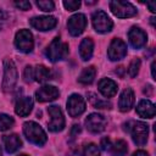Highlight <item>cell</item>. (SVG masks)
<instances>
[{
	"instance_id": "cell-1",
	"label": "cell",
	"mask_w": 156,
	"mask_h": 156,
	"mask_svg": "<svg viewBox=\"0 0 156 156\" xmlns=\"http://www.w3.org/2000/svg\"><path fill=\"white\" fill-rule=\"evenodd\" d=\"M23 133L26 135V138L35 145H44L46 141V134L44 132V129L35 122H26L23 124Z\"/></svg>"
},
{
	"instance_id": "cell-2",
	"label": "cell",
	"mask_w": 156,
	"mask_h": 156,
	"mask_svg": "<svg viewBox=\"0 0 156 156\" xmlns=\"http://www.w3.org/2000/svg\"><path fill=\"white\" fill-rule=\"evenodd\" d=\"M45 54L46 57L52 62H56L58 60H65L68 55V45L63 43L58 37H56L46 48Z\"/></svg>"
},
{
	"instance_id": "cell-3",
	"label": "cell",
	"mask_w": 156,
	"mask_h": 156,
	"mask_svg": "<svg viewBox=\"0 0 156 156\" xmlns=\"http://www.w3.org/2000/svg\"><path fill=\"white\" fill-rule=\"evenodd\" d=\"M17 69L16 65L12 60L6 58L4 60V79H2V90L4 91H11L16 83H17Z\"/></svg>"
},
{
	"instance_id": "cell-4",
	"label": "cell",
	"mask_w": 156,
	"mask_h": 156,
	"mask_svg": "<svg viewBox=\"0 0 156 156\" xmlns=\"http://www.w3.org/2000/svg\"><path fill=\"white\" fill-rule=\"evenodd\" d=\"M91 22H93V27L96 32L99 33H106L110 32L113 27V22L112 20L107 16V13H105L101 10H98L93 13L91 16Z\"/></svg>"
},
{
	"instance_id": "cell-5",
	"label": "cell",
	"mask_w": 156,
	"mask_h": 156,
	"mask_svg": "<svg viewBox=\"0 0 156 156\" xmlns=\"http://www.w3.org/2000/svg\"><path fill=\"white\" fill-rule=\"evenodd\" d=\"M15 45L22 52H30L34 46L33 34L28 29H20L15 37Z\"/></svg>"
},
{
	"instance_id": "cell-6",
	"label": "cell",
	"mask_w": 156,
	"mask_h": 156,
	"mask_svg": "<svg viewBox=\"0 0 156 156\" xmlns=\"http://www.w3.org/2000/svg\"><path fill=\"white\" fill-rule=\"evenodd\" d=\"M50 122H49V130L51 132H61L65 127V117L61 111V108L56 105L49 106L48 108Z\"/></svg>"
},
{
	"instance_id": "cell-7",
	"label": "cell",
	"mask_w": 156,
	"mask_h": 156,
	"mask_svg": "<svg viewBox=\"0 0 156 156\" xmlns=\"http://www.w3.org/2000/svg\"><path fill=\"white\" fill-rule=\"evenodd\" d=\"M110 10L115 16L119 18L132 17L136 13L135 7L130 2H126V1H110Z\"/></svg>"
},
{
	"instance_id": "cell-8",
	"label": "cell",
	"mask_w": 156,
	"mask_h": 156,
	"mask_svg": "<svg viewBox=\"0 0 156 156\" xmlns=\"http://www.w3.org/2000/svg\"><path fill=\"white\" fill-rule=\"evenodd\" d=\"M132 124L133 127L130 128V133H132L133 141L139 146L145 145L147 141V135H149L147 126L144 122H133Z\"/></svg>"
},
{
	"instance_id": "cell-9",
	"label": "cell",
	"mask_w": 156,
	"mask_h": 156,
	"mask_svg": "<svg viewBox=\"0 0 156 156\" xmlns=\"http://www.w3.org/2000/svg\"><path fill=\"white\" fill-rule=\"evenodd\" d=\"M67 111L71 117H78L85 111V101L78 94H72L67 100Z\"/></svg>"
},
{
	"instance_id": "cell-10",
	"label": "cell",
	"mask_w": 156,
	"mask_h": 156,
	"mask_svg": "<svg viewBox=\"0 0 156 156\" xmlns=\"http://www.w3.org/2000/svg\"><path fill=\"white\" fill-rule=\"evenodd\" d=\"M67 27H68V32L71 33V35L77 37L79 34H82L87 27V18L83 13H76L72 17L68 18L67 22Z\"/></svg>"
},
{
	"instance_id": "cell-11",
	"label": "cell",
	"mask_w": 156,
	"mask_h": 156,
	"mask_svg": "<svg viewBox=\"0 0 156 156\" xmlns=\"http://www.w3.org/2000/svg\"><path fill=\"white\" fill-rule=\"evenodd\" d=\"M127 55V45L123 40L116 38L111 41L108 50H107V56L111 61H118L122 60Z\"/></svg>"
},
{
	"instance_id": "cell-12",
	"label": "cell",
	"mask_w": 156,
	"mask_h": 156,
	"mask_svg": "<svg viewBox=\"0 0 156 156\" xmlns=\"http://www.w3.org/2000/svg\"><path fill=\"white\" fill-rule=\"evenodd\" d=\"M29 23L37 30L45 32V30H50L55 28V26L57 24V20L54 16H39V17L30 18Z\"/></svg>"
},
{
	"instance_id": "cell-13",
	"label": "cell",
	"mask_w": 156,
	"mask_h": 156,
	"mask_svg": "<svg viewBox=\"0 0 156 156\" xmlns=\"http://www.w3.org/2000/svg\"><path fill=\"white\" fill-rule=\"evenodd\" d=\"M85 127L91 133H100L106 127V118L100 113H91L85 119Z\"/></svg>"
},
{
	"instance_id": "cell-14",
	"label": "cell",
	"mask_w": 156,
	"mask_h": 156,
	"mask_svg": "<svg viewBox=\"0 0 156 156\" xmlns=\"http://www.w3.org/2000/svg\"><path fill=\"white\" fill-rule=\"evenodd\" d=\"M58 95H60V91L54 85H44L35 91V98L39 102H48V101L56 100Z\"/></svg>"
},
{
	"instance_id": "cell-15",
	"label": "cell",
	"mask_w": 156,
	"mask_h": 156,
	"mask_svg": "<svg viewBox=\"0 0 156 156\" xmlns=\"http://www.w3.org/2000/svg\"><path fill=\"white\" fill-rule=\"evenodd\" d=\"M128 39H129V43L130 45L134 48V49H140L145 45L146 43V33L139 28V27H132L130 30L128 32Z\"/></svg>"
},
{
	"instance_id": "cell-16",
	"label": "cell",
	"mask_w": 156,
	"mask_h": 156,
	"mask_svg": "<svg viewBox=\"0 0 156 156\" xmlns=\"http://www.w3.org/2000/svg\"><path fill=\"white\" fill-rule=\"evenodd\" d=\"M134 105V93L130 88H127L122 91L119 100H118V107L122 112L129 111Z\"/></svg>"
},
{
	"instance_id": "cell-17",
	"label": "cell",
	"mask_w": 156,
	"mask_h": 156,
	"mask_svg": "<svg viewBox=\"0 0 156 156\" xmlns=\"http://www.w3.org/2000/svg\"><path fill=\"white\" fill-rule=\"evenodd\" d=\"M33 108V100L32 98L29 96H23L17 102H16V106H15V112L21 116V117H26L30 113Z\"/></svg>"
},
{
	"instance_id": "cell-18",
	"label": "cell",
	"mask_w": 156,
	"mask_h": 156,
	"mask_svg": "<svg viewBox=\"0 0 156 156\" xmlns=\"http://www.w3.org/2000/svg\"><path fill=\"white\" fill-rule=\"evenodd\" d=\"M136 112L143 118H154L156 113L155 105L150 100H141L136 106Z\"/></svg>"
},
{
	"instance_id": "cell-19",
	"label": "cell",
	"mask_w": 156,
	"mask_h": 156,
	"mask_svg": "<svg viewBox=\"0 0 156 156\" xmlns=\"http://www.w3.org/2000/svg\"><path fill=\"white\" fill-rule=\"evenodd\" d=\"M99 91L105 96V98H111L117 93V84L112 79L104 78L99 82Z\"/></svg>"
},
{
	"instance_id": "cell-20",
	"label": "cell",
	"mask_w": 156,
	"mask_h": 156,
	"mask_svg": "<svg viewBox=\"0 0 156 156\" xmlns=\"http://www.w3.org/2000/svg\"><path fill=\"white\" fill-rule=\"evenodd\" d=\"M4 146H5V150L9 152V154H12L15 151H17L21 145H22V141L20 139V136L17 134H10V135H5L4 136Z\"/></svg>"
},
{
	"instance_id": "cell-21",
	"label": "cell",
	"mask_w": 156,
	"mask_h": 156,
	"mask_svg": "<svg viewBox=\"0 0 156 156\" xmlns=\"http://www.w3.org/2000/svg\"><path fill=\"white\" fill-rule=\"evenodd\" d=\"M93 50H94V43L90 38H84L79 45V55L82 57V60L87 61L93 55Z\"/></svg>"
},
{
	"instance_id": "cell-22",
	"label": "cell",
	"mask_w": 156,
	"mask_h": 156,
	"mask_svg": "<svg viewBox=\"0 0 156 156\" xmlns=\"http://www.w3.org/2000/svg\"><path fill=\"white\" fill-rule=\"evenodd\" d=\"M33 72H34V79L39 83H44V82L49 80L50 77H51V73H50L49 68H46L43 65L35 66V68H33Z\"/></svg>"
},
{
	"instance_id": "cell-23",
	"label": "cell",
	"mask_w": 156,
	"mask_h": 156,
	"mask_svg": "<svg viewBox=\"0 0 156 156\" xmlns=\"http://www.w3.org/2000/svg\"><path fill=\"white\" fill-rule=\"evenodd\" d=\"M95 74H96V69H95L94 66L87 67V68H84V69L82 71V73H80V76H79V78H78V80H79V83L85 84V85L91 84L93 80H94V78H95Z\"/></svg>"
},
{
	"instance_id": "cell-24",
	"label": "cell",
	"mask_w": 156,
	"mask_h": 156,
	"mask_svg": "<svg viewBox=\"0 0 156 156\" xmlns=\"http://www.w3.org/2000/svg\"><path fill=\"white\" fill-rule=\"evenodd\" d=\"M127 143L124 140H117L112 146H111V156H126L128 147Z\"/></svg>"
},
{
	"instance_id": "cell-25",
	"label": "cell",
	"mask_w": 156,
	"mask_h": 156,
	"mask_svg": "<svg viewBox=\"0 0 156 156\" xmlns=\"http://www.w3.org/2000/svg\"><path fill=\"white\" fill-rule=\"evenodd\" d=\"M88 96H89V101H90V104H91L94 107H96V108H111V104H110L108 101L98 99L95 94L89 93Z\"/></svg>"
},
{
	"instance_id": "cell-26",
	"label": "cell",
	"mask_w": 156,
	"mask_h": 156,
	"mask_svg": "<svg viewBox=\"0 0 156 156\" xmlns=\"http://www.w3.org/2000/svg\"><path fill=\"white\" fill-rule=\"evenodd\" d=\"M13 123H15V121H13V118L11 116L5 115V113L0 115V130L4 132V130L10 129L13 126Z\"/></svg>"
},
{
	"instance_id": "cell-27",
	"label": "cell",
	"mask_w": 156,
	"mask_h": 156,
	"mask_svg": "<svg viewBox=\"0 0 156 156\" xmlns=\"http://www.w3.org/2000/svg\"><path fill=\"white\" fill-rule=\"evenodd\" d=\"M140 58H134L132 62H130V65H129V67H128V73H129V76L132 77V78H134L136 74H138V72H139V68H140Z\"/></svg>"
},
{
	"instance_id": "cell-28",
	"label": "cell",
	"mask_w": 156,
	"mask_h": 156,
	"mask_svg": "<svg viewBox=\"0 0 156 156\" xmlns=\"http://www.w3.org/2000/svg\"><path fill=\"white\" fill-rule=\"evenodd\" d=\"M37 6H38L40 10L46 11V12L52 11V10L55 9V4H54L52 1H50V0H38V1H37Z\"/></svg>"
},
{
	"instance_id": "cell-29",
	"label": "cell",
	"mask_w": 156,
	"mask_h": 156,
	"mask_svg": "<svg viewBox=\"0 0 156 156\" xmlns=\"http://www.w3.org/2000/svg\"><path fill=\"white\" fill-rule=\"evenodd\" d=\"M83 156H100V151L95 144H88L84 147Z\"/></svg>"
},
{
	"instance_id": "cell-30",
	"label": "cell",
	"mask_w": 156,
	"mask_h": 156,
	"mask_svg": "<svg viewBox=\"0 0 156 156\" xmlns=\"http://www.w3.org/2000/svg\"><path fill=\"white\" fill-rule=\"evenodd\" d=\"M62 4H63V6H65V9L68 10V11L78 10L79 6H80V1H79V0H68V1L65 0Z\"/></svg>"
},
{
	"instance_id": "cell-31",
	"label": "cell",
	"mask_w": 156,
	"mask_h": 156,
	"mask_svg": "<svg viewBox=\"0 0 156 156\" xmlns=\"http://www.w3.org/2000/svg\"><path fill=\"white\" fill-rule=\"evenodd\" d=\"M23 78L27 83H30L34 79V72H33V67L32 66H27L24 68V73H23Z\"/></svg>"
},
{
	"instance_id": "cell-32",
	"label": "cell",
	"mask_w": 156,
	"mask_h": 156,
	"mask_svg": "<svg viewBox=\"0 0 156 156\" xmlns=\"http://www.w3.org/2000/svg\"><path fill=\"white\" fill-rule=\"evenodd\" d=\"M15 6L18 7L20 10L27 11V10L30 9V2H29V1H16V2H15Z\"/></svg>"
},
{
	"instance_id": "cell-33",
	"label": "cell",
	"mask_w": 156,
	"mask_h": 156,
	"mask_svg": "<svg viewBox=\"0 0 156 156\" xmlns=\"http://www.w3.org/2000/svg\"><path fill=\"white\" fill-rule=\"evenodd\" d=\"M100 146H101V149H102V150H105V151L110 150V149H111V146H112L111 140H110L108 138H104V139L101 140V143H100Z\"/></svg>"
},
{
	"instance_id": "cell-34",
	"label": "cell",
	"mask_w": 156,
	"mask_h": 156,
	"mask_svg": "<svg viewBox=\"0 0 156 156\" xmlns=\"http://www.w3.org/2000/svg\"><path fill=\"white\" fill-rule=\"evenodd\" d=\"M6 20H7V16H6V13L2 11V10H0V29L5 26V23H6Z\"/></svg>"
},
{
	"instance_id": "cell-35",
	"label": "cell",
	"mask_w": 156,
	"mask_h": 156,
	"mask_svg": "<svg viewBox=\"0 0 156 156\" xmlns=\"http://www.w3.org/2000/svg\"><path fill=\"white\" fill-rule=\"evenodd\" d=\"M146 5H147V7L150 9L151 12H156V2H155V1H152V2H146Z\"/></svg>"
},
{
	"instance_id": "cell-36",
	"label": "cell",
	"mask_w": 156,
	"mask_h": 156,
	"mask_svg": "<svg viewBox=\"0 0 156 156\" xmlns=\"http://www.w3.org/2000/svg\"><path fill=\"white\" fill-rule=\"evenodd\" d=\"M133 156H149V154L146 151H143V150H138L133 154Z\"/></svg>"
},
{
	"instance_id": "cell-37",
	"label": "cell",
	"mask_w": 156,
	"mask_h": 156,
	"mask_svg": "<svg viewBox=\"0 0 156 156\" xmlns=\"http://www.w3.org/2000/svg\"><path fill=\"white\" fill-rule=\"evenodd\" d=\"M155 65H156V62L152 61V63H151V76H152L154 79H155Z\"/></svg>"
},
{
	"instance_id": "cell-38",
	"label": "cell",
	"mask_w": 156,
	"mask_h": 156,
	"mask_svg": "<svg viewBox=\"0 0 156 156\" xmlns=\"http://www.w3.org/2000/svg\"><path fill=\"white\" fill-rule=\"evenodd\" d=\"M0 156H2V151H1V147H0Z\"/></svg>"
},
{
	"instance_id": "cell-39",
	"label": "cell",
	"mask_w": 156,
	"mask_h": 156,
	"mask_svg": "<svg viewBox=\"0 0 156 156\" xmlns=\"http://www.w3.org/2000/svg\"><path fill=\"white\" fill-rule=\"evenodd\" d=\"M20 156H28V155H20Z\"/></svg>"
}]
</instances>
